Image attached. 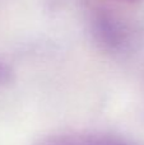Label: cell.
Instances as JSON below:
<instances>
[{
    "label": "cell",
    "mask_w": 144,
    "mask_h": 145,
    "mask_svg": "<svg viewBox=\"0 0 144 145\" xmlns=\"http://www.w3.org/2000/svg\"><path fill=\"white\" fill-rule=\"evenodd\" d=\"M8 75H9V70H8L7 66H5L4 64H1V61H0V83L5 82Z\"/></svg>",
    "instance_id": "1"
},
{
    "label": "cell",
    "mask_w": 144,
    "mask_h": 145,
    "mask_svg": "<svg viewBox=\"0 0 144 145\" xmlns=\"http://www.w3.org/2000/svg\"><path fill=\"white\" fill-rule=\"evenodd\" d=\"M120 1H128V3H134V1H138V0H120Z\"/></svg>",
    "instance_id": "2"
}]
</instances>
